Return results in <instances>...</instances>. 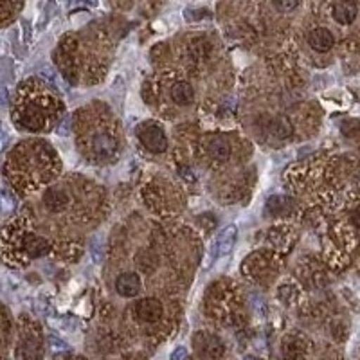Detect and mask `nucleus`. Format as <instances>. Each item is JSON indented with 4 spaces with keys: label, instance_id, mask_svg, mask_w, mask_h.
Instances as JSON below:
<instances>
[{
    "label": "nucleus",
    "instance_id": "obj_11",
    "mask_svg": "<svg viewBox=\"0 0 360 360\" xmlns=\"http://www.w3.org/2000/svg\"><path fill=\"white\" fill-rule=\"evenodd\" d=\"M92 148L99 157H110L114 155L115 150H117V143H115L114 137L107 134H98L92 141Z\"/></svg>",
    "mask_w": 360,
    "mask_h": 360
},
{
    "label": "nucleus",
    "instance_id": "obj_5",
    "mask_svg": "<svg viewBox=\"0 0 360 360\" xmlns=\"http://www.w3.org/2000/svg\"><path fill=\"white\" fill-rule=\"evenodd\" d=\"M115 290L123 297H135L141 290V278L135 272H123L115 279Z\"/></svg>",
    "mask_w": 360,
    "mask_h": 360
},
{
    "label": "nucleus",
    "instance_id": "obj_1",
    "mask_svg": "<svg viewBox=\"0 0 360 360\" xmlns=\"http://www.w3.org/2000/svg\"><path fill=\"white\" fill-rule=\"evenodd\" d=\"M193 348L200 360H218L224 355V342L220 337L207 332H198L193 337Z\"/></svg>",
    "mask_w": 360,
    "mask_h": 360
},
{
    "label": "nucleus",
    "instance_id": "obj_6",
    "mask_svg": "<svg viewBox=\"0 0 360 360\" xmlns=\"http://www.w3.org/2000/svg\"><path fill=\"white\" fill-rule=\"evenodd\" d=\"M308 44L317 53H326V51H330L333 47L335 38H333L332 31H328L326 27H317L314 31H310V34H308Z\"/></svg>",
    "mask_w": 360,
    "mask_h": 360
},
{
    "label": "nucleus",
    "instance_id": "obj_2",
    "mask_svg": "<svg viewBox=\"0 0 360 360\" xmlns=\"http://www.w3.org/2000/svg\"><path fill=\"white\" fill-rule=\"evenodd\" d=\"M137 137H139L141 144L153 153H162L166 152V148H168L166 134H164L162 128L157 127L155 123L139 124V128H137Z\"/></svg>",
    "mask_w": 360,
    "mask_h": 360
},
{
    "label": "nucleus",
    "instance_id": "obj_15",
    "mask_svg": "<svg viewBox=\"0 0 360 360\" xmlns=\"http://www.w3.org/2000/svg\"><path fill=\"white\" fill-rule=\"evenodd\" d=\"M186 355H188V352H186L184 348H176L175 352H173L172 359L173 360H186Z\"/></svg>",
    "mask_w": 360,
    "mask_h": 360
},
{
    "label": "nucleus",
    "instance_id": "obj_16",
    "mask_svg": "<svg viewBox=\"0 0 360 360\" xmlns=\"http://www.w3.org/2000/svg\"><path fill=\"white\" fill-rule=\"evenodd\" d=\"M352 224L355 225L356 229H360V205L352 213Z\"/></svg>",
    "mask_w": 360,
    "mask_h": 360
},
{
    "label": "nucleus",
    "instance_id": "obj_3",
    "mask_svg": "<svg viewBox=\"0 0 360 360\" xmlns=\"http://www.w3.org/2000/svg\"><path fill=\"white\" fill-rule=\"evenodd\" d=\"M162 303L155 297H144L135 304V315L143 323H155L162 317Z\"/></svg>",
    "mask_w": 360,
    "mask_h": 360
},
{
    "label": "nucleus",
    "instance_id": "obj_4",
    "mask_svg": "<svg viewBox=\"0 0 360 360\" xmlns=\"http://www.w3.org/2000/svg\"><path fill=\"white\" fill-rule=\"evenodd\" d=\"M238 229L236 225H227L224 231L217 236V240L213 242V247H211V252L213 256H225L233 250L234 243H236Z\"/></svg>",
    "mask_w": 360,
    "mask_h": 360
},
{
    "label": "nucleus",
    "instance_id": "obj_10",
    "mask_svg": "<svg viewBox=\"0 0 360 360\" xmlns=\"http://www.w3.org/2000/svg\"><path fill=\"white\" fill-rule=\"evenodd\" d=\"M209 153L218 162H225V160L231 159V153H233V148H231L229 141L224 139V137H214L209 143Z\"/></svg>",
    "mask_w": 360,
    "mask_h": 360
},
{
    "label": "nucleus",
    "instance_id": "obj_17",
    "mask_svg": "<svg viewBox=\"0 0 360 360\" xmlns=\"http://www.w3.org/2000/svg\"><path fill=\"white\" fill-rule=\"evenodd\" d=\"M243 360H258V359H254V356H247V359H243Z\"/></svg>",
    "mask_w": 360,
    "mask_h": 360
},
{
    "label": "nucleus",
    "instance_id": "obj_8",
    "mask_svg": "<svg viewBox=\"0 0 360 360\" xmlns=\"http://www.w3.org/2000/svg\"><path fill=\"white\" fill-rule=\"evenodd\" d=\"M356 13H359V9H356V4L353 0H342V2H339V4L333 8V18H335L339 24L348 25L355 20Z\"/></svg>",
    "mask_w": 360,
    "mask_h": 360
},
{
    "label": "nucleus",
    "instance_id": "obj_14",
    "mask_svg": "<svg viewBox=\"0 0 360 360\" xmlns=\"http://www.w3.org/2000/svg\"><path fill=\"white\" fill-rule=\"evenodd\" d=\"M299 0H274V6L283 13H288V11H294L297 8Z\"/></svg>",
    "mask_w": 360,
    "mask_h": 360
},
{
    "label": "nucleus",
    "instance_id": "obj_9",
    "mask_svg": "<svg viewBox=\"0 0 360 360\" xmlns=\"http://www.w3.org/2000/svg\"><path fill=\"white\" fill-rule=\"evenodd\" d=\"M172 99L173 103H176V105H180V107H186V105L193 103V99H195V90H193L191 83L188 82L175 83L172 89Z\"/></svg>",
    "mask_w": 360,
    "mask_h": 360
},
{
    "label": "nucleus",
    "instance_id": "obj_13",
    "mask_svg": "<svg viewBox=\"0 0 360 360\" xmlns=\"http://www.w3.org/2000/svg\"><path fill=\"white\" fill-rule=\"evenodd\" d=\"M25 249L29 250V254H33V256H40V254H44V250L47 249V243H45L44 238L29 236L27 240H25Z\"/></svg>",
    "mask_w": 360,
    "mask_h": 360
},
{
    "label": "nucleus",
    "instance_id": "obj_12",
    "mask_svg": "<svg viewBox=\"0 0 360 360\" xmlns=\"http://www.w3.org/2000/svg\"><path fill=\"white\" fill-rule=\"evenodd\" d=\"M269 134L276 139H287L288 135H292L290 119L285 115H278L276 119H272V123L269 124Z\"/></svg>",
    "mask_w": 360,
    "mask_h": 360
},
{
    "label": "nucleus",
    "instance_id": "obj_7",
    "mask_svg": "<svg viewBox=\"0 0 360 360\" xmlns=\"http://www.w3.org/2000/svg\"><path fill=\"white\" fill-rule=\"evenodd\" d=\"M44 204L51 211H62L69 205V195L62 188H49L44 195Z\"/></svg>",
    "mask_w": 360,
    "mask_h": 360
}]
</instances>
